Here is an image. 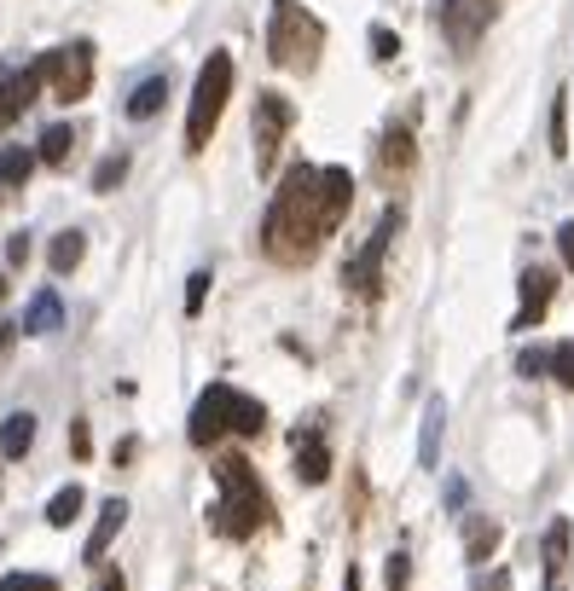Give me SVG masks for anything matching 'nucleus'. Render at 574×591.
I'll list each match as a JSON object with an SVG mask.
<instances>
[{
	"mask_svg": "<svg viewBox=\"0 0 574 591\" xmlns=\"http://www.w3.org/2000/svg\"><path fill=\"white\" fill-rule=\"evenodd\" d=\"M563 563H569V522L557 516V522H551V534H546V574H551V580L563 574Z\"/></svg>",
	"mask_w": 574,
	"mask_h": 591,
	"instance_id": "412c9836",
	"label": "nucleus"
},
{
	"mask_svg": "<svg viewBox=\"0 0 574 591\" xmlns=\"http://www.w3.org/2000/svg\"><path fill=\"white\" fill-rule=\"evenodd\" d=\"M71 140H76V133L64 128V123H53V128L36 140V157H41V163H64V157H71Z\"/></svg>",
	"mask_w": 574,
	"mask_h": 591,
	"instance_id": "aec40b11",
	"label": "nucleus"
},
{
	"mask_svg": "<svg viewBox=\"0 0 574 591\" xmlns=\"http://www.w3.org/2000/svg\"><path fill=\"white\" fill-rule=\"evenodd\" d=\"M163 99H168V81H163V76H145L140 88L128 93V116H133V123H140V116H157Z\"/></svg>",
	"mask_w": 574,
	"mask_h": 591,
	"instance_id": "f3484780",
	"label": "nucleus"
},
{
	"mask_svg": "<svg viewBox=\"0 0 574 591\" xmlns=\"http://www.w3.org/2000/svg\"><path fill=\"white\" fill-rule=\"evenodd\" d=\"M204 291H209V273H192V284H186V313L204 308Z\"/></svg>",
	"mask_w": 574,
	"mask_h": 591,
	"instance_id": "7c9ffc66",
	"label": "nucleus"
},
{
	"mask_svg": "<svg viewBox=\"0 0 574 591\" xmlns=\"http://www.w3.org/2000/svg\"><path fill=\"white\" fill-rule=\"evenodd\" d=\"M36 70H41V81L64 99V105H76V99H88V88H93V47L71 41V47H59V53H47Z\"/></svg>",
	"mask_w": 574,
	"mask_h": 591,
	"instance_id": "423d86ee",
	"label": "nucleus"
},
{
	"mask_svg": "<svg viewBox=\"0 0 574 591\" xmlns=\"http://www.w3.org/2000/svg\"><path fill=\"white\" fill-rule=\"evenodd\" d=\"M546 371H551L557 383H569V388H574V343H557V348H551V365H546Z\"/></svg>",
	"mask_w": 574,
	"mask_h": 591,
	"instance_id": "bb28decb",
	"label": "nucleus"
},
{
	"mask_svg": "<svg viewBox=\"0 0 574 591\" xmlns=\"http://www.w3.org/2000/svg\"><path fill=\"white\" fill-rule=\"evenodd\" d=\"M407 580H412V556L395 551L390 556V574H383V591H407Z\"/></svg>",
	"mask_w": 574,
	"mask_h": 591,
	"instance_id": "cd10ccee",
	"label": "nucleus"
},
{
	"mask_svg": "<svg viewBox=\"0 0 574 591\" xmlns=\"http://www.w3.org/2000/svg\"><path fill=\"white\" fill-rule=\"evenodd\" d=\"M128 528V499H105L99 504V528H93V539L88 545H81V556H88V563H99V556L111 551V539Z\"/></svg>",
	"mask_w": 574,
	"mask_h": 591,
	"instance_id": "9b49d317",
	"label": "nucleus"
},
{
	"mask_svg": "<svg viewBox=\"0 0 574 591\" xmlns=\"http://www.w3.org/2000/svg\"><path fill=\"white\" fill-rule=\"evenodd\" d=\"M499 545V528L494 522H476V534H470V563H487V551Z\"/></svg>",
	"mask_w": 574,
	"mask_h": 591,
	"instance_id": "a878e982",
	"label": "nucleus"
},
{
	"mask_svg": "<svg viewBox=\"0 0 574 591\" xmlns=\"http://www.w3.org/2000/svg\"><path fill=\"white\" fill-rule=\"evenodd\" d=\"M215 481H221V493H227V504L215 511L221 516V528L232 539H250L267 522V511H273V504H267V487L256 481V470H250V459H239V452L215 464Z\"/></svg>",
	"mask_w": 574,
	"mask_h": 591,
	"instance_id": "7ed1b4c3",
	"label": "nucleus"
},
{
	"mask_svg": "<svg viewBox=\"0 0 574 591\" xmlns=\"http://www.w3.org/2000/svg\"><path fill=\"white\" fill-rule=\"evenodd\" d=\"M442 424H447V407L442 400H430L424 407V441H418V464L435 470V452H442Z\"/></svg>",
	"mask_w": 574,
	"mask_h": 591,
	"instance_id": "a211bd4d",
	"label": "nucleus"
},
{
	"mask_svg": "<svg viewBox=\"0 0 574 591\" xmlns=\"http://www.w3.org/2000/svg\"><path fill=\"white\" fill-rule=\"evenodd\" d=\"M371 53H378V59H395V53H400V41H395V29H383V24H378V29H371Z\"/></svg>",
	"mask_w": 574,
	"mask_h": 591,
	"instance_id": "c756f323",
	"label": "nucleus"
},
{
	"mask_svg": "<svg viewBox=\"0 0 574 591\" xmlns=\"http://www.w3.org/2000/svg\"><path fill=\"white\" fill-rule=\"evenodd\" d=\"M291 441H296V476L308 481V487H319V481L331 476V447H326V429H319V424H302V429L291 435Z\"/></svg>",
	"mask_w": 574,
	"mask_h": 591,
	"instance_id": "9d476101",
	"label": "nucleus"
},
{
	"mask_svg": "<svg viewBox=\"0 0 574 591\" xmlns=\"http://www.w3.org/2000/svg\"><path fill=\"white\" fill-rule=\"evenodd\" d=\"M36 88H41V70H12L7 81H0V128H7L12 116H24V111H29Z\"/></svg>",
	"mask_w": 574,
	"mask_h": 591,
	"instance_id": "f8f14e48",
	"label": "nucleus"
},
{
	"mask_svg": "<svg viewBox=\"0 0 574 591\" xmlns=\"http://www.w3.org/2000/svg\"><path fill=\"white\" fill-rule=\"evenodd\" d=\"M284 128H291V105H284L279 93H262L256 99V168L267 180H273V151H279V140H284Z\"/></svg>",
	"mask_w": 574,
	"mask_h": 591,
	"instance_id": "0eeeda50",
	"label": "nucleus"
},
{
	"mask_svg": "<svg viewBox=\"0 0 574 591\" xmlns=\"http://www.w3.org/2000/svg\"><path fill=\"white\" fill-rule=\"evenodd\" d=\"M123 175H128V157L116 151V157H105V163L93 168V192H116V185H123Z\"/></svg>",
	"mask_w": 574,
	"mask_h": 591,
	"instance_id": "5701e85b",
	"label": "nucleus"
},
{
	"mask_svg": "<svg viewBox=\"0 0 574 591\" xmlns=\"http://www.w3.org/2000/svg\"><path fill=\"white\" fill-rule=\"evenodd\" d=\"M262 424H267L262 400H250V395H239V388H227V383H209L204 395H197V407H192V441L197 447H215L227 429L262 435Z\"/></svg>",
	"mask_w": 574,
	"mask_h": 591,
	"instance_id": "f03ea898",
	"label": "nucleus"
},
{
	"mask_svg": "<svg viewBox=\"0 0 574 591\" xmlns=\"http://www.w3.org/2000/svg\"><path fill=\"white\" fill-rule=\"evenodd\" d=\"M395 232H400V209H390V215H383V221H378V239H371L366 249H360V256H354L348 261V284H354V291H371V284H378V267H383V249H390V239H395Z\"/></svg>",
	"mask_w": 574,
	"mask_h": 591,
	"instance_id": "6e6552de",
	"label": "nucleus"
},
{
	"mask_svg": "<svg viewBox=\"0 0 574 591\" xmlns=\"http://www.w3.org/2000/svg\"><path fill=\"white\" fill-rule=\"evenodd\" d=\"M343 591H360V574H354V568L343 574Z\"/></svg>",
	"mask_w": 574,
	"mask_h": 591,
	"instance_id": "72a5a7b5",
	"label": "nucleus"
},
{
	"mask_svg": "<svg viewBox=\"0 0 574 591\" xmlns=\"http://www.w3.org/2000/svg\"><path fill=\"white\" fill-rule=\"evenodd\" d=\"M29 168H36V157H29V151H18V145L0 151V180H7V185H24Z\"/></svg>",
	"mask_w": 574,
	"mask_h": 591,
	"instance_id": "4be33fe9",
	"label": "nucleus"
},
{
	"mask_svg": "<svg viewBox=\"0 0 574 591\" xmlns=\"http://www.w3.org/2000/svg\"><path fill=\"white\" fill-rule=\"evenodd\" d=\"M557 249H563V261L574 267V221H563V227H557Z\"/></svg>",
	"mask_w": 574,
	"mask_h": 591,
	"instance_id": "2f4dec72",
	"label": "nucleus"
},
{
	"mask_svg": "<svg viewBox=\"0 0 574 591\" xmlns=\"http://www.w3.org/2000/svg\"><path fill=\"white\" fill-rule=\"evenodd\" d=\"M0 591H59L53 574H0Z\"/></svg>",
	"mask_w": 574,
	"mask_h": 591,
	"instance_id": "b1692460",
	"label": "nucleus"
},
{
	"mask_svg": "<svg viewBox=\"0 0 574 591\" xmlns=\"http://www.w3.org/2000/svg\"><path fill=\"white\" fill-rule=\"evenodd\" d=\"M0 296H7V273H0Z\"/></svg>",
	"mask_w": 574,
	"mask_h": 591,
	"instance_id": "c9c22d12",
	"label": "nucleus"
},
{
	"mask_svg": "<svg viewBox=\"0 0 574 591\" xmlns=\"http://www.w3.org/2000/svg\"><path fill=\"white\" fill-rule=\"evenodd\" d=\"M12 343V325H0V348H7Z\"/></svg>",
	"mask_w": 574,
	"mask_h": 591,
	"instance_id": "f704fd0d",
	"label": "nucleus"
},
{
	"mask_svg": "<svg viewBox=\"0 0 574 591\" xmlns=\"http://www.w3.org/2000/svg\"><path fill=\"white\" fill-rule=\"evenodd\" d=\"M64 325V301L53 296V291H36L29 296V308H24V325L18 331H29V336H53Z\"/></svg>",
	"mask_w": 574,
	"mask_h": 591,
	"instance_id": "4468645a",
	"label": "nucleus"
},
{
	"mask_svg": "<svg viewBox=\"0 0 574 591\" xmlns=\"http://www.w3.org/2000/svg\"><path fill=\"white\" fill-rule=\"evenodd\" d=\"M99 591H128V586H123V574H105V586Z\"/></svg>",
	"mask_w": 574,
	"mask_h": 591,
	"instance_id": "473e14b6",
	"label": "nucleus"
},
{
	"mask_svg": "<svg viewBox=\"0 0 574 591\" xmlns=\"http://www.w3.org/2000/svg\"><path fill=\"white\" fill-rule=\"evenodd\" d=\"M551 296H557V273H551V267H528V273H522V308H516L511 325H516V331L539 325V319H546V308H551Z\"/></svg>",
	"mask_w": 574,
	"mask_h": 591,
	"instance_id": "1a4fd4ad",
	"label": "nucleus"
},
{
	"mask_svg": "<svg viewBox=\"0 0 574 591\" xmlns=\"http://www.w3.org/2000/svg\"><path fill=\"white\" fill-rule=\"evenodd\" d=\"M81 256H88V239H81V232H59V239L47 244V267H53V273H76Z\"/></svg>",
	"mask_w": 574,
	"mask_h": 591,
	"instance_id": "dca6fc26",
	"label": "nucleus"
},
{
	"mask_svg": "<svg viewBox=\"0 0 574 591\" xmlns=\"http://www.w3.org/2000/svg\"><path fill=\"white\" fill-rule=\"evenodd\" d=\"M81 499H88V493H81L76 481H71V487H59V493L47 499V522H53V528H71L76 511H81Z\"/></svg>",
	"mask_w": 574,
	"mask_h": 591,
	"instance_id": "6ab92c4d",
	"label": "nucleus"
},
{
	"mask_svg": "<svg viewBox=\"0 0 574 591\" xmlns=\"http://www.w3.org/2000/svg\"><path fill=\"white\" fill-rule=\"evenodd\" d=\"M227 99H232V53H209L204 70H197V88H192V111H186V145L192 151L209 145Z\"/></svg>",
	"mask_w": 574,
	"mask_h": 591,
	"instance_id": "39448f33",
	"label": "nucleus"
},
{
	"mask_svg": "<svg viewBox=\"0 0 574 591\" xmlns=\"http://www.w3.org/2000/svg\"><path fill=\"white\" fill-rule=\"evenodd\" d=\"M546 365H551V354H546V348H522V354H516V371H522V377H539Z\"/></svg>",
	"mask_w": 574,
	"mask_h": 591,
	"instance_id": "c85d7f7f",
	"label": "nucleus"
},
{
	"mask_svg": "<svg viewBox=\"0 0 574 591\" xmlns=\"http://www.w3.org/2000/svg\"><path fill=\"white\" fill-rule=\"evenodd\" d=\"M29 441H36V417H29V412H12L7 424H0V459H24Z\"/></svg>",
	"mask_w": 574,
	"mask_h": 591,
	"instance_id": "2eb2a0df",
	"label": "nucleus"
},
{
	"mask_svg": "<svg viewBox=\"0 0 574 591\" xmlns=\"http://www.w3.org/2000/svg\"><path fill=\"white\" fill-rule=\"evenodd\" d=\"M354 204V180H348V168H314V163H302L284 175L279 185V197H273V209H267V256L273 261H308L319 239L343 221Z\"/></svg>",
	"mask_w": 574,
	"mask_h": 591,
	"instance_id": "f257e3e1",
	"label": "nucleus"
},
{
	"mask_svg": "<svg viewBox=\"0 0 574 591\" xmlns=\"http://www.w3.org/2000/svg\"><path fill=\"white\" fill-rule=\"evenodd\" d=\"M383 163H390V168H407V163H412V140H407V128H390V140H383Z\"/></svg>",
	"mask_w": 574,
	"mask_h": 591,
	"instance_id": "393cba45",
	"label": "nucleus"
},
{
	"mask_svg": "<svg viewBox=\"0 0 574 591\" xmlns=\"http://www.w3.org/2000/svg\"><path fill=\"white\" fill-rule=\"evenodd\" d=\"M326 47V29L302 0H273V24H267V59L284 70H314V53Z\"/></svg>",
	"mask_w": 574,
	"mask_h": 591,
	"instance_id": "20e7f679",
	"label": "nucleus"
},
{
	"mask_svg": "<svg viewBox=\"0 0 574 591\" xmlns=\"http://www.w3.org/2000/svg\"><path fill=\"white\" fill-rule=\"evenodd\" d=\"M487 18H494V0H447V36L452 41H470Z\"/></svg>",
	"mask_w": 574,
	"mask_h": 591,
	"instance_id": "ddd939ff",
	"label": "nucleus"
}]
</instances>
